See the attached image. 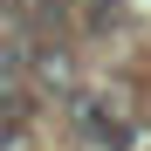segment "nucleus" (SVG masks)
<instances>
[{"label":"nucleus","instance_id":"nucleus-1","mask_svg":"<svg viewBox=\"0 0 151 151\" xmlns=\"http://www.w3.org/2000/svg\"><path fill=\"white\" fill-rule=\"evenodd\" d=\"M76 124H83L96 144H110V151H131V124H124L117 110H103L96 96H76Z\"/></svg>","mask_w":151,"mask_h":151},{"label":"nucleus","instance_id":"nucleus-2","mask_svg":"<svg viewBox=\"0 0 151 151\" xmlns=\"http://www.w3.org/2000/svg\"><path fill=\"white\" fill-rule=\"evenodd\" d=\"M41 7H55V14H62V7H76V0H41Z\"/></svg>","mask_w":151,"mask_h":151}]
</instances>
